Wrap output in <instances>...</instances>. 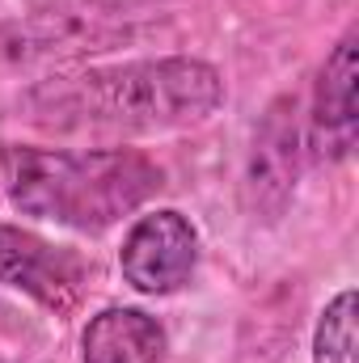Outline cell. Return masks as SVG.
I'll list each match as a JSON object with an SVG mask.
<instances>
[{
  "label": "cell",
  "mask_w": 359,
  "mask_h": 363,
  "mask_svg": "<svg viewBox=\"0 0 359 363\" xmlns=\"http://www.w3.org/2000/svg\"><path fill=\"white\" fill-rule=\"evenodd\" d=\"M224 101V77L194 55L131 60L51 77L21 97L26 118L51 131H123L153 135L203 123Z\"/></svg>",
  "instance_id": "1"
},
{
  "label": "cell",
  "mask_w": 359,
  "mask_h": 363,
  "mask_svg": "<svg viewBox=\"0 0 359 363\" xmlns=\"http://www.w3.org/2000/svg\"><path fill=\"white\" fill-rule=\"evenodd\" d=\"M0 178L9 203L21 216H38L77 233H101L123 216L140 211L165 174L153 157L136 148H0Z\"/></svg>",
  "instance_id": "2"
},
{
  "label": "cell",
  "mask_w": 359,
  "mask_h": 363,
  "mask_svg": "<svg viewBox=\"0 0 359 363\" xmlns=\"http://www.w3.org/2000/svg\"><path fill=\"white\" fill-rule=\"evenodd\" d=\"M194 262H199V233L174 207H157V211L140 216L127 228L123 250H118L123 279L144 296L178 291L194 274Z\"/></svg>",
  "instance_id": "3"
},
{
  "label": "cell",
  "mask_w": 359,
  "mask_h": 363,
  "mask_svg": "<svg viewBox=\"0 0 359 363\" xmlns=\"http://www.w3.org/2000/svg\"><path fill=\"white\" fill-rule=\"evenodd\" d=\"M0 283L26 291L34 304H43L47 313H72L81 300V283H85V267L77 254L0 224Z\"/></svg>",
  "instance_id": "4"
},
{
  "label": "cell",
  "mask_w": 359,
  "mask_h": 363,
  "mask_svg": "<svg viewBox=\"0 0 359 363\" xmlns=\"http://www.w3.org/2000/svg\"><path fill=\"white\" fill-rule=\"evenodd\" d=\"M359 34L347 30L334 51L326 55L317 85H313V118H309V148L321 161H343L355 148V123H359Z\"/></svg>",
  "instance_id": "5"
},
{
  "label": "cell",
  "mask_w": 359,
  "mask_h": 363,
  "mask_svg": "<svg viewBox=\"0 0 359 363\" xmlns=\"http://www.w3.org/2000/svg\"><path fill=\"white\" fill-rule=\"evenodd\" d=\"M292 101H275L254 135L250 148V165H245V203L254 211V220H275L292 190H296V165H300V131L292 118Z\"/></svg>",
  "instance_id": "6"
},
{
  "label": "cell",
  "mask_w": 359,
  "mask_h": 363,
  "mask_svg": "<svg viewBox=\"0 0 359 363\" xmlns=\"http://www.w3.org/2000/svg\"><path fill=\"white\" fill-rule=\"evenodd\" d=\"M165 325L127 304L101 308L81 334V363H165Z\"/></svg>",
  "instance_id": "7"
},
{
  "label": "cell",
  "mask_w": 359,
  "mask_h": 363,
  "mask_svg": "<svg viewBox=\"0 0 359 363\" xmlns=\"http://www.w3.org/2000/svg\"><path fill=\"white\" fill-rule=\"evenodd\" d=\"M313 363H359V296L343 287L317 317Z\"/></svg>",
  "instance_id": "8"
},
{
  "label": "cell",
  "mask_w": 359,
  "mask_h": 363,
  "mask_svg": "<svg viewBox=\"0 0 359 363\" xmlns=\"http://www.w3.org/2000/svg\"><path fill=\"white\" fill-rule=\"evenodd\" d=\"M0 363H17V359H0Z\"/></svg>",
  "instance_id": "9"
}]
</instances>
